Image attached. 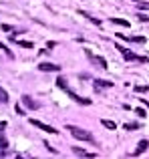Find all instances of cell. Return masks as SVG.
Masks as SVG:
<instances>
[{
    "label": "cell",
    "instance_id": "1",
    "mask_svg": "<svg viewBox=\"0 0 149 159\" xmlns=\"http://www.w3.org/2000/svg\"><path fill=\"white\" fill-rule=\"evenodd\" d=\"M56 85H59L61 89H65V91H67V95H69V97L73 99L74 103H79V105H91V99H85V97H79L77 93H73V91H71V89H69V87H67V81H65L63 77H59V79H56Z\"/></svg>",
    "mask_w": 149,
    "mask_h": 159
},
{
    "label": "cell",
    "instance_id": "2",
    "mask_svg": "<svg viewBox=\"0 0 149 159\" xmlns=\"http://www.w3.org/2000/svg\"><path fill=\"white\" fill-rule=\"evenodd\" d=\"M67 131H71V135L73 137H77V139H81V141H91L93 143V135H91L89 131H85V129H81V127H77V125H67Z\"/></svg>",
    "mask_w": 149,
    "mask_h": 159
},
{
    "label": "cell",
    "instance_id": "3",
    "mask_svg": "<svg viewBox=\"0 0 149 159\" xmlns=\"http://www.w3.org/2000/svg\"><path fill=\"white\" fill-rule=\"evenodd\" d=\"M117 51L123 54V58H125V61H135V62H149V58H147V57H139V54L131 52L129 48H125V47H119V44H117Z\"/></svg>",
    "mask_w": 149,
    "mask_h": 159
},
{
    "label": "cell",
    "instance_id": "4",
    "mask_svg": "<svg viewBox=\"0 0 149 159\" xmlns=\"http://www.w3.org/2000/svg\"><path fill=\"white\" fill-rule=\"evenodd\" d=\"M85 52H87V58H89L95 66H99V69H107V61L103 57H97V54H93L91 51H85Z\"/></svg>",
    "mask_w": 149,
    "mask_h": 159
},
{
    "label": "cell",
    "instance_id": "5",
    "mask_svg": "<svg viewBox=\"0 0 149 159\" xmlns=\"http://www.w3.org/2000/svg\"><path fill=\"white\" fill-rule=\"evenodd\" d=\"M30 125H34V127H38L40 131H44V133H59L55 127H51V125H47V123H43V121H38V119H30Z\"/></svg>",
    "mask_w": 149,
    "mask_h": 159
},
{
    "label": "cell",
    "instance_id": "6",
    "mask_svg": "<svg viewBox=\"0 0 149 159\" xmlns=\"http://www.w3.org/2000/svg\"><path fill=\"white\" fill-rule=\"evenodd\" d=\"M38 70L52 73V70H61V66H59V65H52V62H38Z\"/></svg>",
    "mask_w": 149,
    "mask_h": 159
},
{
    "label": "cell",
    "instance_id": "7",
    "mask_svg": "<svg viewBox=\"0 0 149 159\" xmlns=\"http://www.w3.org/2000/svg\"><path fill=\"white\" fill-rule=\"evenodd\" d=\"M147 147H149V141L147 139H143V141H139V145H137V149H135L131 155L133 157H137V155H141V153H145L147 151Z\"/></svg>",
    "mask_w": 149,
    "mask_h": 159
},
{
    "label": "cell",
    "instance_id": "8",
    "mask_svg": "<svg viewBox=\"0 0 149 159\" xmlns=\"http://www.w3.org/2000/svg\"><path fill=\"white\" fill-rule=\"evenodd\" d=\"M73 153L79 157H97V153H91L87 151V149H81V147H73Z\"/></svg>",
    "mask_w": 149,
    "mask_h": 159
},
{
    "label": "cell",
    "instance_id": "9",
    "mask_svg": "<svg viewBox=\"0 0 149 159\" xmlns=\"http://www.w3.org/2000/svg\"><path fill=\"white\" fill-rule=\"evenodd\" d=\"M109 87H113V83L111 81H101V79H97V81H95V91H101V89H109Z\"/></svg>",
    "mask_w": 149,
    "mask_h": 159
},
{
    "label": "cell",
    "instance_id": "10",
    "mask_svg": "<svg viewBox=\"0 0 149 159\" xmlns=\"http://www.w3.org/2000/svg\"><path fill=\"white\" fill-rule=\"evenodd\" d=\"M4 123H0V151H6L8 149V141H6V137H4Z\"/></svg>",
    "mask_w": 149,
    "mask_h": 159
},
{
    "label": "cell",
    "instance_id": "11",
    "mask_svg": "<svg viewBox=\"0 0 149 159\" xmlns=\"http://www.w3.org/2000/svg\"><path fill=\"white\" fill-rule=\"evenodd\" d=\"M22 103H24L28 109H38V103H34L30 97H28V95H24V97H22Z\"/></svg>",
    "mask_w": 149,
    "mask_h": 159
},
{
    "label": "cell",
    "instance_id": "12",
    "mask_svg": "<svg viewBox=\"0 0 149 159\" xmlns=\"http://www.w3.org/2000/svg\"><path fill=\"white\" fill-rule=\"evenodd\" d=\"M12 40H16L14 36H12ZM16 44H18V47H24V48H32V47H34L30 40H16Z\"/></svg>",
    "mask_w": 149,
    "mask_h": 159
},
{
    "label": "cell",
    "instance_id": "13",
    "mask_svg": "<svg viewBox=\"0 0 149 159\" xmlns=\"http://www.w3.org/2000/svg\"><path fill=\"white\" fill-rule=\"evenodd\" d=\"M121 39H127V40H131V43H145L143 36H125V34H121Z\"/></svg>",
    "mask_w": 149,
    "mask_h": 159
},
{
    "label": "cell",
    "instance_id": "14",
    "mask_svg": "<svg viewBox=\"0 0 149 159\" xmlns=\"http://www.w3.org/2000/svg\"><path fill=\"white\" fill-rule=\"evenodd\" d=\"M101 123H103V127H107V129H117V125H115L113 121H109V119H103Z\"/></svg>",
    "mask_w": 149,
    "mask_h": 159
},
{
    "label": "cell",
    "instance_id": "15",
    "mask_svg": "<svg viewBox=\"0 0 149 159\" xmlns=\"http://www.w3.org/2000/svg\"><path fill=\"white\" fill-rule=\"evenodd\" d=\"M81 14L85 16V18H89V20H91V22H93V24H97V26H101V20H99V18H93V16H89V14H87V12H83V10H81Z\"/></svg>",
    "mask_w": 149,
    "mask_h": 159
},
{
    "label": "cell",
    "instance_id": "16",
    "mask_svg": "<svg viewBox=\"0 0 149 159\" xmlns=\"http://www.w3.org/2000/svg\"><path fill=\"white\" fill-rule=\"evenodd\" d=\"M123 127H125L127 131H137V129H139V123H125Z\"/></svg>",
    "mask_w": 149,
    "mask_h": 159
},
{
    "label": "cell",
    "instance_id": "17",
    "mask_svg": "<svg viewBox=\"0 0 149 159\" xmlns=\"http://www.w3.org/2000/svg\"><path fill=\"white\" fill-rule=\"evenodd\" d=\"M0 103H8V93L0 87Z\"/></svg>",
    "mask_w": 149,
    "mask_h": 159
},
{
    "label": "cell",
    "instance_id": "18",
    "mask_svg": "<svg viewBox=\"0 0 149 159\" xmlns=\"http://www.w3.org/2000/svg\"><path fill=\"white\" fill-rule=\"evenodd\" d=\"M111 22H113V24H121V26H129V22L123 20V18H111Z\"/></svg>",
    "mask_w": 149,
    "mask_h": 159
},
{
    "label": "cell",
    "instance_id": "19",
    "mask_svg": "<svg viewBox=\"0 0 149 159\" xmlns=\"http://www.w3.org/2000/svg\"><path fill=\"white\" fill-rule=\"evenodd\" d=\"M135 18H139L141 22H149V16L143 14V12H137V14H135Z\"/></svg>",
    "mask_w": 149,
    "mask_h": 159
},
{
    "label": "cell",
    "instance_id": "20",
    "mask_svg": "<svg viewBox=\"0 0 149 159\" xmlns=\"http://www.w3.org/2000/svg\"><path fill=\"white\" fill-rule=\"evenodd\" d=\"M135 2H137V6L141 10H149V2H143V0H135Z\"/></svg>",
    "mask_w": 149,
    "mask_h": 159
},
{
    "label": "cell",
    "instance_id": "21",
    "mask_svg": "<svg viewBox=\"0 0 149 159\" xmlns=\"http://www.w3.org/2000/svg\"><path fill=\"white\" fill-rule=\"evenodd\" d=\"M135 115H139V117H147V115H145V109H141V107L135 109Z\"/></svg>",
    "mask_w": 149,
    "mask_h": 159
},
{
    "label": "cell",
    "instance_id": "22",
    "mask_svg": "<svg viewBox=\"0 0 149 159\" xmlns=\"http://www.w3.org/2000/svg\"><path fill=\"white\" fill-rule=\"evenodd\" d=\"M0 48H2V51H6V54H8V57L12 58V52L8 51V47H6V44H4V43H0Z\"/></svg>",
    "mask_w": 149,
    "mask_h": 159
},
{
    "label": "cell",
    "instance_id": "23",
    "mask_svg": "<svg viewBox=\"0 0 149 159\" xmlns=\"http://www.w3.org/2000/svg\"><path fill=\"white\" fill-rule=\"evenodd\" d=\"M135 91H137V93H147L149 87H135Z\"/></svg>",
    "mask_w": 149,
    "mask_h": 159
},
{
    "label": "cell",
    "instance_id": "24",
    "mask_svg": "<svg viewBox=\"0 0 149 159\" xmlns=\"http://www.w3.org/2000/svg\"><path fill=\"white\" fill-rule=\"evenodd\" d=\"M44 147H47L51 153H55V155H56V149H55V147H51V143H47V141H44Z\"/></svg>",
    "mask_w": 149,
    "mask_h": 159
},
{
    "label": "cell",
    "instance_id": "25",
    "mask_svg": "<svg viewBox=\"0 0 149 159\" xmlns=\"http://www.w3.org/2000/svg\"><path fill=\"white\" fill-rule=\"evenodd\" d=\"M2 30H6V32H10V30H12V26H8V24H2Z\"/></svg>",
    "mask_w": 149,
    "mask_h": 159
},
{
    "label": "cell",
    "instance_id": "26",
    "mask_svg": "<svg viewBox=\"0 0 149 159\" xmlns=\"http://www.w3.org/2000/svg\"><path fill=\"white\" fill-rule=\"evenodd\" d=\"M16 113H18V115H24V111H22V107H20V105H16Z\"/></svg>",
    "mask_w": 149,
    "mask_h": 159
},
{
    "label": "cell",
    "instance_id": "27",
    "mask_svg": "<svg viewBox=\"0 0 149 159\" xmlns=\"http://www.w3.org/2000/svg\"><path fill=\"white\" fill-rule=\"evenodd\" d=\"M141 101H143V105H145V107H149V101H147V99H141Z\"/></svg>",
    "mask_w": 149,
    "mask_h": 159
}]
</instances>
